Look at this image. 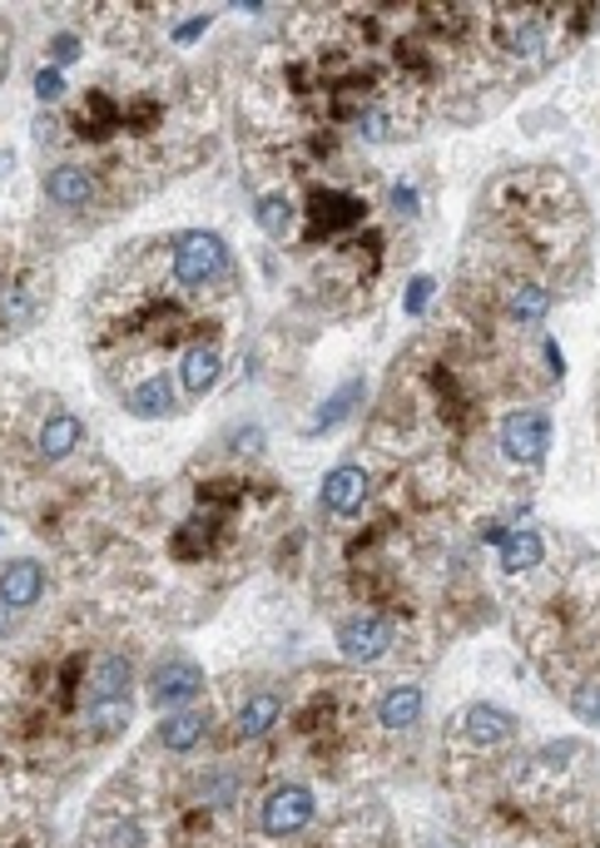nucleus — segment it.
<instances>
[{
  "label": "nucleus",
  "mask_w": 600,
  "mask_h": 848,
  "mask_svg": "<svg viewBox=\"0 0 600 848\" xmlns=\"http://www.w3.org/2000/svg\"><path fill=\"white\" fill-rule=\"evenodd\" d=\"M50 55H55V65H70V60L80 55V40L75 35H55L50 40Z\"/></svg>",
  "instance_id": "a878e982"
},
{
  "label": "nucleus",
  "mask_w": 600,
  "mask_h": 848,
  "mask_svg": "<svg viewBox=\"0 0 600 848\" xmlns=\"http://www.w3.org/2000/svg\"><path fill=\"white\" fill-rule=\"evenodd\" d=\"M288 223H293V209H288V199H278V193H269V199H259V229L263 233H288Z\"/></svg>",
  "instance_id": "aec40b11"
},
{
  "label": "nucleus",
  "mask_w": 600,
  "mask_h": 848,
  "mask_svg": "<svg viewBox=\"0 0 600 848\" xmlns=\"http://www.w3.org/2000/svg\"><path fill=\"white\" fill-rule=\"evenodd\" d=\"M129 690V660L125 656H105L95 670V704L99 700H125Z\"/></svg>",
  "instance_id": "f3484780"
},
{
  "label": "nucleus",
  "mask_w": 600,
  "mask_h": 848,
  "mask_svg": "<svg viewBox=\"0 0 600 848\" xmlns=\"http://www.w3.org/2000/svg\"><path fill=\"white\" fill-rule=\"evenodd\" d=\"M546 308H551V293L536 289V283H526V289H516L506 299V318H516V323H541Z\"/></svg>",
  "instance_id": "a211bd4d"
},
{
  "label": "nucleus",
  "mask_w": 600,
  "mask_h": 848,
  "mask_svg": "<svg viewBox=\"0 0 600 848\" xmlns=\"http://www.w3.org/2000/svg\"><path fill=\"white\" fill-rule=\"evenodd\" d=\"M308 819H313V794L303 789V784H278V789L263 799L259 829L269 834V839H288V834H298Z\"/></svg>",
  "instance_id": "f03ea898"
},
{
  "label": "nucleus",
  "mask_w": 600,
  "mask_h": 848,
  "mask_svg": "<svg viewBox=\"0 0 600 848\" xmlns=\"http://www.w3.org/2000/svg\"><path fill=\"white\" fill-rule=\"evenodd\" d=\"M512 730H516V720L506 710H496V704H466L462 710V734L472 744H502V740H512Z\"/></svg>",
  "instance_id": "9d476101"
},
{
  "label": "nucleus",
  "mask_w": 600,
  "mask_h": 848,
  "mask_svg": "<svg viewBox=\"0 0 600 848\" xmlns=\"http://www.w3.org/2000/svg\"><path fill=\"white\" fill-rule=\"evenodd\" d=\"M546 442H551V412H536V407H522L502 422V447L512 462H541Z\"/></svg>",
  "instance_id": "7ed1b4c3"
},
{
  "label": "nucleus",
  "mask_w": 600,
  "mask_h": 848,
  "mask_svg": "<svg viewBox=\"0 0 600 848\" xmlns=\"http://www.w3.org/2000/svg\"><path fill=\"white\" fill-rule=\"evenodd\" d=\"M427 299H432V279H412V289H407V313H422Z\"/></svg>",
  "instance_id": "bb28decb"
},
{
  "label": "nucleus",
  "mask_w": 600,
  "mask_h": 848,
  "mask_svg": "<svg viewBox=\"0 0 600 848\" xmlns=\"http://www.w3.org/2000/svg\"><path fill=\"white\" fill-rule=\"evenodd\" d=\"M223 373V357L219 347L199 343V347H185V357H179V387H185V397H203L213 383H219Z\"/></svg>",
  "instance_id": "6e6552de"
},
{
  "label": "nucleus",
  "mask_w": 600,
  "mask_h": 848,
  "mask_svg": "<svg viewBox=\"0 0 600 848\" xmlns=\"http://www.w3.org/2000/svg\"><path fill=\"white\" fill-rule=\"evenodd\" d=\"M203 714H194V710H179V714H169L165 724H159V744L165 750H175V754H185V750H194V744L203 740Z\"/></svg>",
  "instance_id": "dca6fc26"
},
{
  "label": "nucleus",
  "mask_w": 600,
  "mask_h": 848,
  "mask_svg": "<svg viewBox=\"0 0 600 848\" xmlns=\"http://www.w3.org/2000/svg\"><path fill=\"white\" fill-rule=\"evenodd\" d=\"M358 397H362V383H358V377H352L348 387H338V392H333L328 402L318 407V417H313V422H308V432H328V427L338 422V417H348V407L358 402Z\"/></svg>",
  "instance_id": "6ab92c4d"
},
{
  "label": "nucleus",
  "mask_w": 600,
  "mask_h": 848,
  "mask_svg": "<svg viewBox=\"0 0 600 848\" xmlns=\"http://www.w3.org/2000/svg\"><path fill=\"white\" fill-rule=\"evenodd\" d=\"M358 125H362V135L368 139H388V115H378V109H368Z\"/></svg>",
  "instance_id": "cd10ccee"
},
{
  "label": "nucleus",
  "mask_w": 600,
  "mask_h": 848,
  "mask_svg": "<svg viewBox=\"0 0 600 848\" xmlns=\"http://www.w3.org/2000/svg\"><path fill=\"white\" fill-rule=\"evenodd\" d=\"M203 25H209V15H199V20H189V25H179V30H175V35H179V40H194V35H199V30H203Z\"/></svg>",
  "instance_id": "c85d7f7f"
},
{
  "label": "nucleus",
  "mask_w": 600,
  "mask_h": 848,
  "mask_svg": "<svg viewBox=\"0 0 600 848\" xmlns=\"http://www.w3.org/2000/svg\"><path fill=\"white\" fill-rule=\"evenodd\" d=\"M362 502H368V472H362V467L343 462L323 477V506H328L333 516H352Z\"/></svg>",
  "instance_id": "423d86ee"
},
{
  "label": "nucleus",
  "mask_w": 600,
  "mask_h": 848,
  "mask_svg": "<svg viewBox=\"0 0 600 848\" xmlns=\"http://www.w3.org/2000/svg\"><path fill=\"white\" fill-rule=\"evenodd\" d=\"M129 412L135 417H169L175 412V383H169V377H145V383L129 392Z\"/></svg>",
  "instance_id": "4468645a"
},
{
  "label": "nucleus",
  "mask_w": 600,
  "mask_h": 848,
  "mask_svg": "<svg viewBox=\"0 0 600 848\" xmlns=\"http://www.w3.org/2000/svg\"><path fill=\"white\" fill-rule=\"evenodd\" d=\"M45 193H50V203H60V209H85V203L95 199V179H90L80 165H55L45 174Z\"/></svg>",
  "instance_id": "1a4fd4ad"
},
{
  "label": "nucleus",
  "mask_w": 600,
  "mask_h": 848,
  "mask_svg": "<svg viewBox=\"0 0 600 848\" xmlns=\"http://www.w3.org/2000/svg\"><path fill=\"white\" fill-rule=\"evenodd\" d=\"M512 45H516V55H541V50H546V20L541 15H526L522 30L512 35Z\"/></svg>",
  "instance_id": "4be33fe9"
},
{
  "label": "nucleus",
  "mask_w": 600,
  "mask_h": 848,
  "mask_svg": "<svg viewBox=\"0 0 600 848\" xmlns=\"http://www.w3.org/2000/svg\"><path fill=\"white\" fill-rule=\"evenodd\" d=\"M422 704H427L422 684H398V690H388L378 704L382 730H412V724L422 720Z\"/></svg>",
  "instance_id": "9b49d317"
},
{
  "label": "nucleus",
  "mask_w": 600,
  "mask_h": 848,
  "mask_svg": "<svg viewBox=\"0 0 600 848\" xmlns=\"http://www.w3.org/2000/svg\"><path fill=\"white\" fill-rule=\"evenodd\" d=\"M541 556H546V541H541V531H531V526H522V531H512V536L502 541V570H531V566H541Z\"/></svg>",
  "instance_id": "f8f14e48"
},
{
  "label": "nucleus",
  "mask_w": 600,
  "mask_h": 848,
  "mask_svg": "<svg viewBox=\"0 0 600 848\" xmlns=\"http://www.w3.org/2000/svg\"><path fill=\"white\" fill-rule=\"evenodd\" d=\"M199 690H203V670L185 656L165 660V666L149 676V704H155V710H175V704L194 700Z\"/></svg>",
  "instance_id": "39448f33"
},
{
  "label": "nucleus",
  "mask_w": 600,
  "mask_h": 848,
  "mask_svg": "<svg viewBox=\"0 0 600 848\" xmlns=\"http://www.w3.org/2000/svg\"><path fill=\"white\" fill-rule=\"evenodd\" d=\"M338 650L352 666H372L392 650V626L382 616H352L338 626Z\"/></svg>",
  "instance_id": "20e7f679"
},
{
  "label": "nucleus",
  "mask_w": 600,
  "mask_h": 848,
  "mask_svg": "<svg viewBox=\"0 0 600 848\" xmlns=\"http://www.w3.org/2000/svg\"><path fill=\"white\" fill-rule=\"evenodd\" d=\"M119 848H139V829H119Z\"/></svg>",
  "instance_id": "c756f323"
},
{
  "label": "nucleus",
  "mask_w": 600,
  "mask_h": 848,
  "mask_svg": "<svg viewBox=\"0 0 600 848\" xmlns=\"http://www.w3.org/2000/svg\"><path fill=\"white\" fill-rule=\"evenodd\" d=\"M75 447H80V417L75 412H55L45 427H40V452H45L50 462L70 457Z\"/></svg>",
  "instance_id": "2eb2a0df"
},
{
  "label": "nucleus",
  "mask_w": 600,
  "mask_h": 848,
  "mask_svg": "<svg viewBox=\"0 0 600 848\" xmlns=\"http://www.w3.org/2000/svg\"><path fill=\"white\" fill-rule=\"evenodd\" d=\"M223 269H229V249H223L219 233L194 229V233H185V239L175 243V279H179V289H203V283H213Z\"/></svg>",
  "instance_id": "f257e3e1"
},
{
  "label": "nucleus",
  "mask_w": 600,
  "mask_h": 848,
  "mask_svg": "<svg viewBox=\"0 0 600 848\" xmlns=\"http://www.w3.org/2000/svg\"><path fill=\"white\" fill-rule=\"evenodd\" d=\"M90 724H95L99 734H119L129 724V700H99L95 714H90Z\"/></svg>",
  "instance_id": "412c9836"
},
{
  "label": "nucleus",
  "mask_w": 600,
  "mask_h": 848,
  "mask_svg": "<svg viewBox=\"0 0 600 848\" xmlns=\"http://www.w3.org/2000/svg\"><path fill=\"white\" fill-rule=\"evenodd\" d=\"M0 80H6V60H0Z\"/></svg>",
  "instance_id": "7c9ffc66"
},
{
  "label": "nucleus",
  "mask_w": 600,
  "mask_h": 848,
  "mask_svg": "<svg viewBox=\"0 0 600 848\" xmlns=\"http://www.w3.org/2000/svg\"><path fill=\"white\" fill-rule=\"evenodd\" d=\"M278 714H283V700L273 690H259V694H249V704L239 710V734H249V740H259V734H269L273 724H278Z\"/></svg>",
  "instance_id": "ddd939ff"
},
{
  "label": "nucleus",
  "mask_w": 600,
  "mask_h": 848,
  "mask_svg": "<svg viewBox=\"0 0 600 848\" xmlns=\"http://www.w3.org/2000/svg\"><path fill=\"white\" fill-rule=\"evenodd\" d=\"M40 590H45V570L35 561H10L0 570V606L6 610H30L40 600Z\"/></svg>",
  "instance_id": "0eeeda50"
},
{
  "label": "nucleus",
  "mask_w": 600,
  "mask_h": 848,
  "mask_svg": "<svg viewBox=\"0 0 600 848\" xmlns=\"http://www.w3.org/2000/svg\"><path fill=\"white\" fill-rule=\"evenodd\" d=\"M576 714H581V720H596L600 724V684H586L581 694H576Z\"/></svg>",
  "instance_id": "b1692460"
},
{
  "label": "nucleus",
  "mask_w": 600,
  "mask_h": 848,
  "mask_svg": "<svg viewBox=\"0 0 600 848\" xmlns=\"http://www.w3.org/2000/svg\"><path fill=\"white\" fill-rule=\"evenodd\" d=\"M233 794H239V779H233V774H223V770L203 774V799L209 804H233Z\"/></svg>",
  "instance_id": "5701e85b"
},
{
  "label": "nucleus",
  "mask_w": 600,
  "mask_h": 848,
  "mask_svg": "<svg viewBox=\"0 0 600 848\" xmlns=\"http://www.w3.org/2000/svg\"><path fill=\"white\" fill-rule=\"evenodd\" d=\"M60 90H65V75H60V70H40L35 75V95L40 100H60Z\"/></svg>",
  "instance_id": "393cba45"
}]
</instances>
